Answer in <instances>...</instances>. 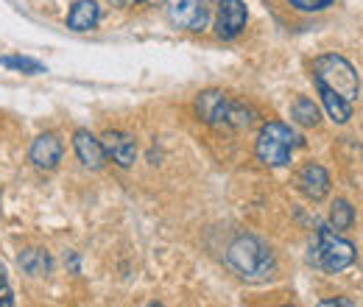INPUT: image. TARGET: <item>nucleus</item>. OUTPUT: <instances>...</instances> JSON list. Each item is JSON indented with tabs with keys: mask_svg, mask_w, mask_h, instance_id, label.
<instances>
[{
	"mask_svg": "<svg viewBox=\"0 0 363 307\" xmlns=\"http://www.w3.org/2000/svg\"><path fill=\"white\" fill-rule=\"evenodd\" d=\"M62 140L56 134H40L34 143H31V162L40 168V171H53L59 162H62Z\"/></svg>",
	"mask_w": 363,
	"mask_h": 307,
	"instance_id": "11",
	"label": "nucleus"
},
{
	"mask_svg": "<svg viewBox=\"0 0 363 307\" xmlns=\"http://www.w3.org/2000/svg\"><path fill=\"white\" fill-rule=\"evenodd\" d=\"M20 268L26 274H31V277H48L53 271V260H50V255L43 252V249H26L20 255Z\"/></svg>",
	"mask_w": 363,
	"mask_h": 307,
	"instance_id": "14",
	"label": "nucleus"
},
{
	"mask_svg": "<svg viewBox=\"0 0 363 307\" xmlns=\"http://www.w3.org/2000/svg\"><path fill=\"white\" fill-rule=\"evenodd\" d=\"M313 82L321 84V87L333 89V92H338L347 101H355L358 92H361L355 67L338 53H324V56L313 59Z\"/></svg>",
	"mask_w": 363,
	"mask_h": 307,
	"instance_id": "5",
	"label": "nucleus"
},
{
	"mask_svg": "<svg viewBox=\"0 0 363 307\" xmlns=\"http://www.w3.org/2000/svg\"><path fill=\"white\" fill-rule=\"evenodd\" d=\"M101 20V6L95 0H76L70 14H67V28L70 31H92Z\"/></svg>",
	"mask_w": 363,
	"mask_h": 307,
	"instance_id": "12",
	"label": "nucleus"
},
{
	"mask_svg": "<svg viewBox=\"0 0 363 307\" xmlns=\"http://www.w3.org/2000/svg\"><path fill=\"white\" fill-rule=\"evenodd\" d=\"M112 3L121 6V9H132V6H160L165 0H112Z\"/></svg>",
	"mask_w": 363,
	"mask_h": 307,
	"instance_id": "20",
	"label": "nucleus"
},
{
	"mask_svg": "<svg viewBox=\"0 0 363 307\" xmlns=\"http://www.w3.org/2000/svg\"><path fill=\"white\" fill-rule=\"evenodd\" d=\"M14 305V294L9 288V277H6V268L0 263V307H11Z\"/></svg>",
	"mask_w": 363,
	"mask_h": 307,
	"instance_id": "18",
	"label": "nucleus"
},
{
	"mask_svg": "<svg viewBox=\"0 0 363 307\" xmlns=\"http://www.w3.org/2000/svg\"><path fill=\"white\" fill-rule=\"evenodd\" d=\"M0 65H3V67H11V70H20V73H28V76L45 73V65H43V62H37V59H26V56H3Z\"/></svg>",
	"mask_w": 363,
	"mask_h": 307,
	"instance_id": "17",
	"label": "nucleus"
},
{
	"mask_svg": "<svg viewBox=\"0 0 363 307\" xmlns=\"http://www.w3.org/2000/svg\"><path fill=\"white\" fill-rule=\"evenodd\" d=\"M246 20H249V11L243 0H221L216 9V34L221 40H235L246 28Z\"/></svg>",
	"mask_w": 363,
	"mask_h": 307,
	"instance_id": "7",
	"label": "nucleus"
},
{
	"mask_svg": "<svg viewBox=\"0 0 363 307\" xmlns=\"http://www.w3.org/2000/svg\"><path fill=\"white\" fill-rule=\"evenodd\" d=\"M216 0H165V17L174 28L182 31H204L213 20Z\"/></svg>",
	"mask_w": 363,
	"mask_h": 307,
	"instance_id": "6",
	"label": "nucleus"
},
{
	"mask_svg": "<svg viewBox=\"0 0 363 307\" xmlns=\"http://www.w3.org/2000/svg\"><path fill=\"white\" fill-rule=\"evenodd\" d=\"M355 257H358L355 246L347 238H341L338 232H333L330 226H321L311 243V263L324 274H338V271L350 268L355 263Z\"/></svg>",
	"mask_w": 363,
	"mask_h": 307,
	"instance_id": "4",
	"label": "nucleus"
},
{
	"mask_svg": "<svg viewBox=\"0 0 363 307\" xmlns=\"http://www.w3.org/2000/svg\"><path fill=\"white\" fill-rule=\"evenodd\" d=\"M318 87V95H321V104H324V109H327V115L335 121V123H347L350 118H352V101H347V98H341L338 92H333V89Z\"/></svg>",
	"mask_w": 363,
	"mask_h": 307,
	"instance_id": "13",
	"label": "nucleus"
},
{
	"mask_svg": "<svg viewBox=\"0 0 363 307\" xmlns=\"http://www.w3.org/2000/svg\"><path fill=\"white\" fill-rule=\"evenodd\" d=\"M321 305H324V307H333V305H344V307H350V305H352V302H350V299H324Z\"/></svg>",
	"mask_w": 363,
	"mask_h": 307,
	"instance_id": "21",
	"label": "nucleus"
},
{
	"mask_svg": "<svg viewBox=\"0 0 363 307\" xmlns=\"http://www.w3.org/2000/svg\"><path fill=\"white\" fill-rule=\"evenodd\" d=\"M101 145H104L106 157H109L115 165H121V168L135 165V160H137L135 137H129L126 132H106L101 137Z\"/></svg>",
	"mask_w": 363,
	"mask_h": 307,
	"instance_id": "8",
	"label": "nucleus"
},
{
	"mask_svg": "<svg viewBox=\"0 0 363 307\" xmlns=\"http://www.w3.org/2000/svg\"><path fill=\"white\" fill-rule=\"evenodd\" d=\"M294 9H299V11H321V9H327L333 0H288Z\"/></svg>",
	"mask_w": 363,
	"mask_h": 307,
	"instance_id": "19",
	"label": "nucleus"
},
{
	"mask_svg": "<svg viewBox=\"0 0 363 307\" xmlns=\"http://www.w3.org/2000/svg\"><path fill=\"white\" fill-rule=\"evenodd\" d=\"M296 187L311 199V201H321L327 193H330V174L316 165V162H308L299 168L296 174Z\"/></svg>",
	"mask_w": 363,
	"mask_h": 307,
	"instance_id": "10",
	"label": "nucleus"
},
{
	"mask_svg": "<svg viewBox=\"0 0 363 307\" xmlns=\"http://www.w3.org/2000/svg\"><path fill=\"white\" fill-rule=\"evenodd\" d=\"M227 263L246 282H266L277 271L274 252L255 235H240L229 243Z\"/></svg>",
	"mask_w": 363,
	"mask_h": 307,
	"instance_id": "1",
	"label": "nucleus"
},
{
	"mask_svg": "<svg viewBox=\"0 0 363 307\" xmlns=\"http://www.w3.org/2000/svg\"><path fill=\"white\" fill-rule=\"evenodd\" d=\"M302 145V137L282 121H269L255 143V154L269 168H285L291 162V154Z\"/></svg>",
	"mask_w": 363,
	"mask_h": 307,
	"instance_id": "3",
	"label": "nucleus"
},
{
	"mask_svg": "<svg viewBox=\"0 0 363 307\" xmlns=\"http://www.w3.org/2000/svg\"><path fill=\"white\" fill-rule=\"evenodd\" d=\"M291 118H294L299 126H316L318 121H321L318 106L311 101V98H305V95H299V98L294 101V106H291Z\"/></svg>",
	"mask_w": 363,
	"mask_h": 307,
	"instance_id": "15",
	"label": "nucleus"
},
{
	"mask_svg": "<svg viewBox=\"0 0 363 307\" xmlns=\"http://www.w3.org/2000/svg\"><path fill=\"white\" fill-rule=\"evenodd\" d=\"M196 112L207 126H216V129H224V126L227 129H249L255 123V112L246 104L229 98L227 92H221V89L199 92Z\"/></svg>",
	"mask_w": 363,
	"mask_h": 307,
	"instance_id": "2",
	"label": "nucleus"
},
{
	"mask_svg": "<svg viewBox=\"0 0 363 307\" xmlns=\"http://www.w3.org/2000/svg\"><path fill=\"white\" fill-rule=\"evenodd\" d=\"M352 221H355V210H352V204H350V201H344V199H338V201L333 204V210H330V226H333L335 232H344V229H350V226H352Z\"/></svg>",
	"mask_w": 363,
	"mask_h": 307,
	"instance_id": "16",
	"label": "nucleus"
},
{
	"mask_svg": "<svg viewBox=\"0 0 363 307\" xmlns=\"http://www.w3.org/2000/svg\"><path fill=\"white\" fill-rule=\"evenodd\" d=\"M73 148H76V157L82 160L84 168L101 171L106 165V151L101 145V137H92L87 129H76V134H73Z\"/></svg>",
	"mask_w": 363,
	"mask_h": 307,
	"instance_id": "9",
	"label": "nucleus"
}]
</instances>
